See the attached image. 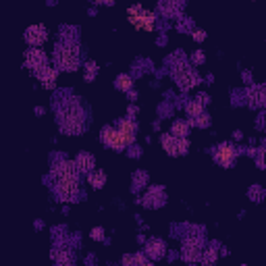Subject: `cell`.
Wrapping results in <instances>:
<instances>
[{"label": "cell", "instance_id": "obj_23", "mask_svg": "<svg viewBox=\"0 0 266 266\" xmlns=\"http://www.w3.org/2000/svg\"><path fill=\"white\" fill-rule=\"evenodd\" d=\"M117 87H119V90H123V92L131 90V77L129 75H119L117 77Z\"/></svg>", "mask_w": 266, "mask_h": 266}, {"label": "cell", "instance_id": "obj_25", "mask_svg": "<svg viewBox=\"0 0 266 266\" xmlns=\"http://www.w3.org/2000/svg\"><path fill=\"white\" fill-rule=\"evenodd\" d=\"M193 123H196L198 127H208L210 125V117H208V114H200L198 119H193Z\"/></svg>", "mask_w": 266, "mask_h": 266}, {"label": "cell", "instance_id": "obj_10", "mask_svg": "<svg viewBox=\"0 0 266 266\" xmlns=\"http://www.w3.org/2000/svg\"><path fill=\"white\" fill-rule=\"evenodd\" d=\"M77 173H79L77 164L75 162H69V160L58 162L54 168H52L54 179H77Z\"/></svg>", "mask_w": 266, "mask_h": 266}, {"label": "cell", "instance_id": "obj_30", "mask_svg": "<svg viewBox=\"0 0 266 266\" xmlns=\"http://www.w3.org/2000/svg\"><path fill=\"white\" fill-rule=\"evenodd\" d=\"M102 233H104L102 229H94V231H92V237H94V239H102V237H104Z\"/></svg>", "mask_w": 266, "mask_h": 266}, {"label": "cell", "instance_id": "obj_19", "mask_svg": "<svg viewBox=\"0 0 266 266\" xmlns=\"http://www.w3.org/2000/svg\"><path fill=\"white\" fill-rule=\"evenodd\" d=\"M158 198H162V189L160 187H152L148 196L144 198V204H146V206H150V204H152V206H158V204H160V200H158Z\"/></svg>", "mask_w": 266, "mask_h": 266}, {"label": "cell", "instance_id": "obj_6", "mask_svg": "<svg viewBox=\"0 0 266 266\" xmlns=\"http://www.w3.org/2000/svg\"><path fill=\"white\" fill-rule=\"evenodd\" d=\"M102 141L108 148H112V150H123L127 146V141H125V137L121 135V131L117 129V127H104L102 129Z\"/></svg>", "mask_w": 266, "mask_h": 266}, {"label": "cell", "instance_id": "obj_33", "mask_svg": "<svg viewBox=\"0 0 266 266\" xmlns=\"http://www.w3.org/2000/svg\"><path fill=\"white\" fill-rule=\"evenodd\" d=\"M144 266H152V264H144Z\"/></svg>", "mask_w": 266, "mask_h": 266}, {"label": "cell", "instance_id": "obj_28", "mask_svg": "<svg viewBox=\"0 0 266 266\" xmlns=\"http://www.w3.org/2000/svg\"><path fill=\"white\" fill-rule=\"evenodd\" d=\"M264 160H266V150H260V152L256 154V162H258L260 168H264Z\"/></svg>", "mask_w": 266, "mask_h": 266}, {"label": "cell", "instance_id": "obj_5", "mask_svg": "<svg viewBox=\"0 0 266 266\" xmlns=\"http://www.w3.org/2000/svg\"><path fill=\"white\" fill-rule=\"evenodd\" d=\"M160 141H162V148L166 150V154H171V156H181L187 152V148H189L187 137H175V135H166L164 133Z\"/></svg>", "mask_w": 266, "mask_h": 266}, {"label": "cell", "instance_id": "obj_12", "mask_svg": "<svg viewBox=\"0 0 266 266\" xmlns=\"http://www.w3.org/2000/svg\"><path fill=\"white\" fill-rule=\"evenodd\" d=\"M25 40H27L31 46H40L48 40V33H46V27L44 25H33V27H27L25 31Z\"/></svg>", "mask_w": 266, "mask_h": 266}, {"label": "cell", "instance_id": "obj_14", "mask_svg": "<svg viewBox=\"0 0 266 266\" xmlns=\"http://www.w3.org/2000/svg\"><path fill=\"white\" fill-rule=\"evenodd\" d=\"M247 104L250 106H266V87L256 85L247 92Z\"/></svg>", "mask_w": 266, "mask_h": 266}, {"label": "cell", "instance_id": "obj_27", "mask_svg": "<svg viewBox=\"0 0 266 266\" xmlns=\"http://www.w3.org/2000/svg\"><path fill=\"white\" fill-rule=\"evenodd\" d=\"M262 196H264V191H262L260 187H252V189H250V198H254V202H260Z\"/></svg>", "mask_w": 266, "mask_h": 266}, {"label": "cell", "instance_id": "obj_32", "mask_svg": "<svg viewBox=\"0 0 266 266\" xmlns=\"http://www.w3.org/2000/svg\"><path fill=\"white\" fill-rule=\"evenodd\" d=\"M193 60H196V63H202V60H204V54H200V52H198V54L193 56Z\"/></svg>", "mask_w": 266, "mask_h": 266}, {"label": "cell", "instance_id": "obj_26", "mask_svg": "<svg viewBox=\"0 0 266 266\" xmlns=\"http://www.w3.org/2000/svg\"><path fill=\"white\" fill-rule=\"evenodd\" d=\"M177 8H181V4H164V2L160 4V11H162V13H168V15H173Z\"/></svg>", "mask_w": 266, "mask_h": 266}, {"label": "cell", "instance_id": "obj_18", "mask_svg": "<svg viewBox=\"0 0 266 266\" xmlns=\"http://www.w3.org/2000/svg\"><path fill=\"white\" fill-rule=\"evenodd\" d=\"M187 131H189V123L187 121H175L173 123L171 133L175 137H185V135H187Z\"/></svg>", "mask_w": 266, "mask_h": 266}, {"label": "cell", "instance_id": "obj_8", "mask_svg": "<svg viewBox=\"0 0 266 266\" xmlns=\"http://www.w3.org/2000/svg\"><path fill=\"white\" fill-rule=\"evenodd\" d=\"M54 189L60 200H71L79 193V185H77V179H56Z\"/></svg>", "mask_w": 266, "mask_h": 266}, {"label": "cell", "instance_id": "obj_3", "mask_svg": "<svg viewBox=\"0 0 266 266\" xmlns=\"http://www.w3.org/2000/svg\"><path fill=\"white\" fill-rule=\"evenodd\" d=\"M173 79H175V83L181 87V90H189V87L193 85H198L200 83V75L196 73V69L189 67V65H177L173 69Z\"/></svg>", "mask_w": 266, "mask_h": 266}, {"label": "cell", "instance_id": "obj_9", "mask_svg": "<svg viewBox=\"0 0 266 266\" xmlns=\"http://www.w3.org/2000/svg\"><path fill=\"white\" fill-rule=\"evenodd\" d=\"M181 256L187 262H196L202 258V239L198 237H189L187 241L183 243V250H181Z\"/></svg>", "mask_w": 266, "mask_h": 266}, {"label": "cell", "instance_id": "obj_22", "mask_svg": "<svg viewBox=\"0 0 266 266\" xmlns=\"http://www.w3.org/2000/svg\"><path fill=\"white\" fill-rule=\"evenodd\" d=\"M135 264H139V266H144V264H146V262H144V256H141V254L125 256V258H123V266H135Z\"/></svg>", "mask_w": 266, "mask_h": 266}, {"label": "cell", "instance_id": "obj_11", "mask_svg": "<svg viewBox=\"0 0 266 266\" xmlns=\"http://www.w3.org/2000/svg\"><path fill=\"white\" fill-rule=\"evenodd\" d=\"M46 60H48V56L44 54L42 50H27L25 52V67L27 69H31V71H40V69H44L46 67Z\"/></svg>", "mask_w": 266, "mask_h": 266}, {"label": "cell", "instance_id": "obj_7", "mask_svg": "<svg viewBox=\"0 0 266 266\" xmlns=\"http://www.w3.org/2000/svg\"><path fill=\"white\" fill-rule=\"evenodd\" d=\"M235 158H237V148L233 144H220L216 150H214V160L218 164H223V166H231L235 162Z\"/></svg>", "mask_w": 266, "mask_h": 266}, {"label": "cell", "instance_id": "obj_2", "mask_svg": "<svg viewBox=\"0 0 266 266\" xmlns=\"http://www.w3.org/2000/svg\"><path fill=\"white\" fill-rule=\"evenodd\" d=\"M54 65L63 71L79 69V48L75 44H58L54 48Z\"/></svg>", "mask_w": 266, "mask_h": 266}, {"label": "cell", "instance_id": "obj_16", "mask_svg": "<svg viewBox=\"0 0 266 266\" xmlns=\"http://www.w3.org/2000/svg\"><path fill=\"white\" fill-rule=\"evenodd\" d=\"M146 252L152 256V258H162L164 256V243L160 239H150L148 245H146Z\"/></svg>", "mask_w": 266, "mask_h": 266}, {"label": "cell", "instance_id": "obj_13", "mask_svg": "<svg viewBox=\"0 0 266 266\" xmlns=\"http://www.w3.org/2000/svg\"><path fill=\"white\" fill-rule=\"evenodd\" d=\"M35 77L42 81V85L44 87H54V83H56V69H52V67H44V69H40V71H35Z\"/></svg>", "mask_w": 266, "mask_h": 266}, {"label": "cell", "instance_id": "obj_4", "mask_svg": "<svg viewBox=\"0 0 266 266\" xmlns=\"http://www.w3.org/2000/svg\"><path fill=\"white\" fill-rule=\"evenodd\" d=\"M127 15H129V23L135 25L137 29H146V31H152L154 29V21H156L154 13H150V11H146V8H141L139 4L131 6L129 11H127Z\"/></svg>", "mask_w": 266, "mask_h": 266}, {"label": "cell", "instance_id": "obj_17", "mask_svg": "<svg viewBox=\"0 0 266 266\" xmlns=\"http://www.w3.org/2000/svg\"><path fill=\"white\" fill-rule=\"evenodd\" d=\"M77 168L83 173H94V156L92 154H79L77 156Z\"/></svg>", "mask_w": 266, "mask_h": 266}, {"label": "cell", "instance_id": "obj_20", "mask_svg": "<svg viewBox=\"0 0 266 266\" xmlns=\"http://www.w3.org/2000/svg\"><path fill=\"white\" fill-rule=\"evenodd\" d=\"M87 181L92 183V187H104V183H106V175L102 173V171H94V173H90V177H87Z\"/></svg>", "mask_w": 266, "mask_h": 266}, {"label": "cell", "instance_id": "obj_34", "mask_svg": "<svg viewBox=\"0 0 266 266\" xmlns=\"http://www.w3.org/2000/svg\"><path fill=\"white\" fill-rule=\"evenodd\" d=\"M241 266H245V264H241Z\"/></svg>", "mask_w": 266, "mask_h": 266}, {"label": "cell", "instance_id": "obj_21", "mask_svg": "<svg viewBox=\"0 0 266 266\" xmlns=\"http://www.w3.org/2000/svg\"><path fill=\"white\" fill-rule=\"evenodd\" d=\"M202 110H204V104L200 100H193V102L187 104V114H189V117H193V119H198L200 114H204Z\"/></svg>", "mask_w": 266, "mask_h": 266}, {"label": "cell", "instance_id": "obj_31", "mask_svg": "<svg viewBox=\"0 0 266 266\" xmlns=\"http://www.w3.org/2000/svg\"><path fill=\"white\" fill-rule=\"evenodd\" d=\"M204 38H206V33H204V31H196V33H193V40H198V42H202Z\"/></svg>", "mask_w": 266, "mask_h": 266}, {"label": "cell", "instance_id": "obj_29", "mask_svg": "<svg viewBox=\"0 0 266 266\" xmlns=\"http://www.w3.org/2000/svg\"><path fill=\"white\" fill-rule=\"evenodd\" d=\"M94 71H96V65L90 63V65H87V79H92V77H94Z\"/></svg>", "mask_w": 266, "mask_h": 266}, {"label": "cell", "instance_id": "obj_1", "mask_svg": "<svg viewBox=\"0 0 266 266\" xmlns=\"http://www.w3.org/2000/svg\"><path fill=\"white\" fill-rule=\"evenodd\" d=\"M58 123H60V129L69 135H77L81 133L85 127V114L81 110L77 100H69L58 108Z\"/></svg>", "mask_w": 266, "mask_h": 266}, {"label": "cell", "instance_id": "obj_24", "mask_svg": "<svg viewBox=\"0 0 266 266\" xmlns=\"http://www.w3.org/2000/svg\"><path fill=\"white\" fill-rule=\"evenodd\" d=\"M214 260H216V250H214V247H210V250L202 256V262L204 264H212Z\"/></svg>", "mask_w": 266, "mask_h": 266}, {"label": "cell", "instance_id": "obj_15", "mask_svg": "<svg viewBox=\"0 0 266 266\" xmlns=\"http://www.w3.org/2000/svg\"><path fill=\"white\" fill-rule=\"evenodd\" d=\"M119 131H121V135L125 137V141L127 144H133V139H135V131H137V125L133 121H129V119H123L121 123H119V127H117Z\"/></svg>", "mask_w": 266, "mask_h": 266}]
</instances>
